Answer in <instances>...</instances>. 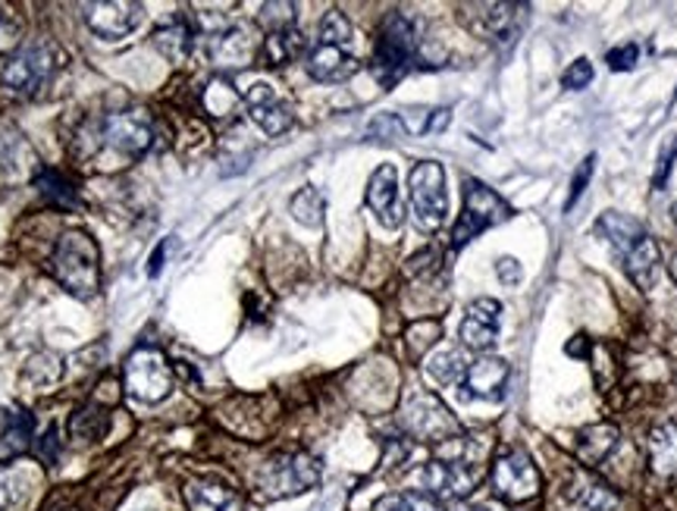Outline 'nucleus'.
Masks as SVG:
<instances>
[{
	"instance_id": "1",
	"label": "nucleus",
	"mask_w": 677,
	"mask_h": 511,
	"mask_svg": "<svg viewBox=\"0 0 677 511\" xmlns=\"http://www.w3.org/2000/svg\"><path fill=\"white\" fill-rule=\"evenodd\" d=\"M596 229L602 232V239L612 246L615 258L624 267V273L634 280L637 289L649 292L658 277V246L656 239L639 227L634 217L608 210L596 220Z\"/></svg>"
},
{
	"instance_id": "2",
	"label": "nucleus",
	"mask_w": 677,
	"mask_h": 511,
	"mask_svg": "<svg viewBox=\"0 0 677 511\" xmlns=\"http://www.w3.org/2000/svg\"><path fill=\"white\" fill-rule=\"evenodd\" d=\"M355 44V29L352 22L345 20V13L330 10L323 22H320V39L317 44L308 51V73L317 82H345L357 73V58L352 51Z\"/></svg>"
},
{
	"instance_id": "3",
	"label": "nucleus",
	"mask_w": 677,
	"mask_h": 511,
	"mask_svg": "<svg viewBox=\"0 0 677 511\" xmlns=\"http://www.w3.org/2000/svg\"><path fill=\"white\" fill-rule=\"evenodd\" d=\"M101 254L88 232L70 229L56 239L54 254H51V270L60 285L75 295V299H92L101 289Z\"/></svg>"
},
{
	"instance_id": "4",
	"label": "nucleus",
	"mask_w": 677,
	"mask_h": 511,
	"mask_svg": "<svg viewBox=\"0 0 677 511\" xmlns=\"http://www.w3.org/2000/svg\"><path fill=\"white\" fill-rule=\"evenodd\" d=\"M414 60H417V39H414L412 20L405 13L393 10L379 25V39H376L374 48L376 82L393 88L398 79L412 73Z\"/></svg>"
},
{
	"instance_id": "5",
	"label": "nucleus",
	"mask_w": 677,
	"mask_h": 511,
	"mask_svg": "<svg viewBox=\"0 0 677 511\" xmlns=\"http://www.w3.org/2000/svg\"><path fill=\"white\" fill-rule=\"evenodd\" d=\"M451 446H455V452L446 455V458H433L430 465L424 468V473H420L427 492H430L433 499H439V502L442 499H449V502L468 499L470 492L477 490V483L483 480V468L468 452H461L465 439L458 436V439H451Z\"/></svg>"
},
{
	"instance_id": "6",
	"label": "nucleus",
	"mask_w": 677,
	"mask_h": 511,
	"mask_svg": "<svg viewBox=\"0 0 677 511\" xmlns=\"http://www.w3.org/2000/svg\"><path fill=\"white\" fill-rule=\"evenodd\" d=\"M398 420H402V430L420 442H449L461 436L458 417L442 405V398L424 393V389L405 398Z\"/></svg>"
},
{
	"instance_id": "7",
	"label": "nucleus",
	"mask_w": 677,
	"mask_h": 511,
	"mask_svg": "<svg viewBox=\"0 0 677 511\" xmlns=\"http://www.w3.org/2000/svg\"><path fill=\"white\" fill-rule=\"evenodd\" d=\"M408 195H412V213L417 229L436 232L446 223L449 213V195H446V173L436 160L414 164L408 176Z\"/></svg>"
},
{
	"instance_id": "8",
	"label": "nucleus",
	"mask_w": 677,
	"mask_h": 511,
	"mask_svg": "<svg viewBox=\"0 0 677 511\" xmlns=\"http://www.w3.org/2000/svg\"><path fill=\"white\" fill-rule=\"evenodd\" d=\"M123 383H126V393L145 405L164 401L173 393V367L167 355L154 345L135 348L123 367Z\"/></svg>"
},
{
	"instance_id": "9",
	"label": "nucleus",
	"mask_w": 677,
	"mask_h": 511,
	"mask_svg": "<svg viewBox=\"0 0 677 511\" xmlns=\"http://www.w3.org/2000/svg\"><path fill=\"white\" fill-rule=\"evenodd\" d=\"M508 213H511V208L506 205V198H499L483 182L468 179L465 182V210L451 229V248L468 246L470 239H477L480 232L499 227L502 220H508Z\"/></svg>"
},
{
	"instance_id": "10",
	"label": "nucleus",
	"mask_w": 677,
	"mask_h": 511,
	"mask_svg": "<svg viewBox=\"0 0 677 511\" xmlns=\"http://www.w3.org/2000/svg\"><path fill=\"white\" fill-rule=\"evenodd\" d=\"M489 480H492L496 496L506 502H514V505L537 499L543 490V473L533 465V458L521 449H506V452L496 455Z\"/></svg>"
},
{
	"instance_id": "11",
	"label": "nucleus",
	"mask_w": 677,
	"mask_h": 511,
	"mask_svg": "<svg viewBox=\"0 0 677 511\" xmlns=\"http://www.w3.org/2000/svg\"><path fill=\"white\" fill-rule=\"evenodd\" d=\"M60 54L54 44H29L17 51L3 66V85L19 97H35L60 70Z\"/></svg>"
},
{
	"instance_id": "12",
	"label": "nucleus",
	"mask_w": 677,
	"mask_h": 511,
	"mask_svg": "<svg viewBox=\"0 0 677 511\" xmlns=\"http://www.w3.org/2000/svg\"><path fill=\"white\" fill-rule=\"evenodd\" d=\"M320 483V461L308 452H285L270 458L258 473V487L273 499L299 496Z\"/></svg>"
},
{
	"instance_id": "13",
	"label": "nucleus",
	"mask_w": 677,
	"mask_h": 511,
	"mask_svg": "<svg viewBox=\"0 0 677 511\" xmlns=\"http://www.w3.org/2000/svg\"><path fill=\"white\" fill-rule=\"evenodd\" d=\"M82 10H85L88 29L104 41L126 39L145 13V7L135 0H97V3H85Z\"/></svg>"
},
{
	"instance_id": "14",
	"label": "nucleus",
	"mask_w": 677,
	"mask_h": 511,
	"mask_svg": "<svg viewBox=\"0 0 677 511\" xmlns=\"http://www.w3.org/2000/svg\"><path fill=\"white\" fill-rule=\"evenodd\" d=\"M104 138L113 152L126 154V157H142L150 148L154 138V123L145 111H123V114H111L104 123Z\"/></svg>"
},
{
	"instance_id": "15",
	"label": "nucleus",
	"mask_w": 677,
	"mask_h": 511,
	"mask_svg": "<svg viewBox=\"0 0 677 511\" xmlns=\"http://www.w3.org/2000/svg\"><path fill=\"white\" fill-rule=\"evenodd\" d=\"M527 20H530L527 3H480L477 7V29H483V35L496 41L499 48H511L524 32Z\"/></svg>"
},
{
	"instance_id": "16",
	"label": "nucleus",
	"mask_w": 677,
	"mask_h": 511,
	"mask_svg": "<svg viewBox=\"0 0 677 511\" xmlns=\"http://www.w3.org/2000/svg\"><path fill=\"white\" fill-rule=\"evenodd\" d=\"M244 107H248L251 123L261 126L267 135H282L285 129H292V123H295L292 107H289L267 82H254V85L244 92Z\"/></svg>"
},
{
	"instance_id": "17",
	"label": "nucleus",
	"mask_w": 677,
	"mask_h": 511,
	"mask_svg": "<svg viewBox=\"0 0 677 511\" xmlns=\"http://www.w3.org/2000/svg\"><path fill=\"white\" fill-rule=\"evenodd\" d=\"M367 208L374 210L379 227L398 229L405 223V208H402V195H398V170L393 164L376 167L371 182H367Z\"/></svg>"
},
{
	"instance_id": "18",
	"label": "nucleus",
	"mask_w": 677,
	"mask_h": 511,
	"mask_svg": "<svg viewBox=\"0 0 677 511\" xmlns=\"http://www.w3.org/2000/svg\"><path fill=\"white\" fill-rule=\"evenodd\" d=\"M499 326H502V304L496 299H477L468 304L458 336L473 352H489L499 340Z\"/></svg>"
},
{
	"instance_id": "19",
	"label": "nucleus",
	"mask_w": 677,
	"mask_h": 511,
	"mask_svg": "<svg viewBox=\"0 0 677 511\" xmlns=\"http://www.w3.org/2000/svg\"><path fill=\"white\" fill-rule=\"evenodd\" d=\"M508 377H511V367L506 358H477L468 364V374L461 379L465 386V396L480 398V401H502L508 389Z\"/></svg>"
},
{
	"instance_id": "20",
	"label": "nucleus",
	"mask_w": 677,
	"mask_h": 511,
	"mask_svg": "<svg viewBox=\"0 0 677 511\" xmlns=\"http://www.w3.org/2000/svg\"><path fill=\"white\" fill-rule=\"evenodd\" d=\"M564 499L571 511H618L621 505L618 492L586 471H577L571 477V483L564 487Z\"/></svg>"
},
{
	"instance_id": "21",
	"label": "nucleus",
	"mask_w": 677,
	"mask_h": 511,
	"mask_svg": "<svg viewBox=\"0 0 677 511\" xmlns=\"http://www.w3.org/2000/svg\"><path fill=\"white\" fill-rule=\"evenodd\" d=\"M258 54V44L244 25H226L210 35V58L217 66H248Z\"/></svg>"
},
{
	"instance_id": "22",
	"label": "nucleus",
	"mask_w": 677,
	"mask_h": 511,
	"mask_svg": "<svg viewBox=\"0 0 677 511\" xmlns=\"http://www.w3.org/2000/svg\"><path fill=\"white\" fill-rule=\"evenodd\" d=\"M35 420L25 408H7L0 411V461H13L32 449Z\"/></svg>"
},
{
	"instance_id": "23",
	"label": "nucleus",
	"mask_w": 677,
	"mask_h": 511,
	"mask_svg": "<svg viewBox=\"0 0 677 511\" xmlns=\"http://www.w3.org/2000/svg\"><path fill=\"white\" fill-rule=\"evenodd\" d=\"M188 511H244L242 496L220 480H191L186 487Z\"/></svg>"
},
{
	"instance_id": "24",
	"label": "nucleus",
	"mask_w": 677,
	"mask_h": 511,
	"mask_svg": "<svg viewBox=\"0 0 677 511\" xmlns=\"http://www.w3.org/2000/svg\"><path fill=\"white\" fill-rule=\"evenodd\" d=\"M618 442L621 434L615 424H590V427H583L581 434H577L574 449H577V458H581L583 465L600 468L602 461L618 449Z\"/></svg>"
},
{
	"instance_id": "25",
	"label": "nucleus",
	"mask_w": 677,
	"mask_h": 511,
	"mask_svg": "<svg viewBox=\"0 0 677 511\" xmlns=\"http://www.w3.org/2000/svg\"><path fill=\"white\" fill-rule=\"evenodd\" d=\"M649 471L677 483V420H668L649 434Z\"/></svg>"
},
{
	"instance_id": "26",
	"label": "nucleus",
	"mask_w": 677,
	"mask_h": 511,
	"mask_svg": "<svg viewBox=\"0 0 677 511\" xmlns=\"http://www.w3.org/2000/svg\"><path fill=\"white\" fill-rule=\"evenodd\" d=\"M111 430V415L101 405H82L73 417H70V436L79 446H88L104 439Z\"/></svg>"
},
{
	"instance_id": "27",
	"label": "nucleus",
	"mask_w": 677,
	"mask_h": 511,
	"mask_svg": "<svg viewBox=\"0 0 677 511\" xmlns=\"http://www.w3.org/2000/svg\"><path fill=\"white\" fill-rule=\"evenodd\" d=\"M154 44H157V51L167 60L183 63L191 54V48H195V29L183 20L169 22V25L154 32Z\"/></svg>"
},
{
	"instance_id": "28",
	"label": "nucleus",
	"mask_w": 677,
	"mask_h": 511,
	"mask_svg": "<svg viewBox=\"0 0 677 511\" xmlns=\"http://www.w3.org/2000/svg\"><path fill=\"white\" fill-rule=\"evenodd\" d=\"M304 54V39L299 29H285V32H270L261 44V58L267 66H285L295 58Z\"/></svg>"
},
{
	"instance_id": "29",
	"label": "nucleus",
	"mask_w": 677,
	"mask_h": 511,
	"mask_svg": "<svg viewBox=\"0 0 677 511\" xmlns=\"http://www.w3.org/2000/svg\"><path fill=\"white\" fill-rule=\"evenodd\" d=\"M35 189L41 191V198H44L48 205H54V208H63V210L79 208V198H75L73 182H70V179H66V176H63L60 170H51V167L38 170Z\"/></svg>"
},
{
	"instance_id": "30",
	"label": "nucleus",
	"mask_w": 677,
	"mask_h": 511,
	"mask_svg": "<svg viewBox=\"0 0 677 511\" xmlns=\"http://www.w3.org/2000/svg\"><path fill=\"white\" fill-rule=\"evenodd\" d=\"M374 511H446L439 499H433L430 492H393V496H383L374 505Z\"/></svg>"
},
{
	"instance_id": "31",
	"label": "nucleus",
	"mask_w": 677,
	"mask_h": 511,
	"mask_svg": "<svg viewBox=\"0 0 677 511\" xmlns=\"http://www.w3.org/2000/svg\"><path fill=\"white\" fill-rule=\"evenodd\" d=\"M289 210H292V217L299 220L301 227H320L323 223V210H326V201H323V195H320L314 186H304V189L292 198V205H289Z\"/></svg>"
},
{
	"instance_id": "32",
	"label": "nucleus",
	"mask_w": 677,
	"mask_h": 511,
	"mask_svg": "<svg viewBox=\"0 0 677 511\" xmlns=\"http://www.w3.org/2000/svg\"><path fill=\"white\" fill-rule=\"evenodd\" d=\"M427 374H430L436 383L442 386H451V383H461L465 374H468V364H465V355L461 352H439L427 361Z\"/></svg>"
},
{
	"instance_id": "33",
	"label": "nucleus",
	"mask_w": 677,
	"mask_h": 511,
	"mask_svg": "<svg viewBox=\"0 0 677 511\" xmlns=\"http://www.w3.org/2000/svg\"><path fill=\"white\" fill-rule=\"evenodd\" d=\"M295 3H263L261 22L267 25V35L270 32H285V29H295Z\"/></svg>"
},
{
	"instance_id": "34",
	"label": "nucleus",
	"mask_w": 677,
	"mask_h": 511,
	"mask_svg": "<svg viewBox=\"0 0 677 511\" xmlns=\"http://www.w3.org/2000/svg\"><path fill=\"white\" fill-rule=\"evenodd\" d=\"M19 41H22V20H19L17 10L0 3V54L17 51Z\"/></svg>"
},
{
	"instance_id": "35",
	"label": "nucleus",
	"mask_w": 677,
	"mask_h": 511,
	"mask_svg": "<svg viewBox=\"0 0 677 511\" xmlns=\"http://www.w3.org/2000/svg\"><path fill=\"white\" fill-rule=\"evenodd\" d=\"M442 336V326L439 321H420L408 326V345H412L414 355H424L430 348L433 342Z\"/></svg>"
},
{
	"instance_id": "36",
	"label": "nucleus",
	"mask_w": 677,
	"mask_h": 511,
	"mask_svg": "<svg viewBox=\"0 0 677 511\" xmlns=\"http://www.w3.org/2000/svg\"><path fill=\"white\" fill-rule=\"evenodd\" d=\"M590 82H593V63H590V60H574V63L567 66V73L562 76V85L564 88H571V92H581Z\"/></svg>"
},
{
	"instance_id": "37",
	"label": "nucleus",
	"mask_w": 677,
	"mask_h": 511,
	"mask_svg": "<svg viewBox=\"0 0 677 511\" xmlns=\"http://www.w3.org/2000/svg\"><path fill=\"white\" fill-rule=\"evenodd\" d=\"M593 167H596V157L590 154V157L583 160L581 170H577V176H574V182H571V198H567L564 210H571L574 205H577V198H581L583 191H586V182H590V176H593Z\"/></svg>"
},
{
	"instance_id": "38",
	"label": "nucleus",
	"mask_w": 677,
	"mask_h": 511,
	"mask_svg": "<svg viewBox=\"0 0 677 511\" xmlns=\"http://www.w3.org/2000/svg\"><path fill=\"white\" fill-rule=\"evenodd\" d=\"M38 458L48 465V468H54L56 458H60V434H56V427H51L48 434L41 436V442H38Z\"/></svg>"
},
{
	"instance_id": "39",
	"label": "nucleus",
	"mask_w": 677,
	"mask_h": 511,
	"mask_svg": "<svg viewBox=\"0 0 677 511\" xmlns=\"http://www.w3.org/2000/svg\"><path fill=\"white\" fill-rule=\"evenodd\" d=\"M637 44H621L615 51H608V66H612V70H631V66L637 63Z\"/></svg>"
},
{
	"instance_id": "40",
	"label": "nucleus",
	"mask_w": 677,
	"mask_h": 511,
	"mask_svg": "<svg viewBox=\"0 0 677 511\" xmlns=\"http://www.w3.org/2000/svg\"><path fill=\"white\" fill-rule=\"evenodd\" d=\"M436 264H439V251H436V248H427V251L414 254L412 261H408V277H417V273H433Z\"/></svg>"
},
{
	"instance_id": "41",
	"label": "nucleus",
	"mask_w": 677,
	"mask_h": 511,
	"mask_svg": "<svg viewBox=\"0 0 677 511\" xmlns=\"http://www.w3.org/2000/svg\"><path fill=\"white\" fill-rule=\"evenodd\" d=\"M496 273H499V280L506 285L521 283V264H518L514 258H502V261L496 264Z\"/></svg>"
},
{
	"instance_id": "42",
	"label": "nucleus",
	"mask_w": 677,
	"mask_h": 511,
	"mask_svg": "<svg viewBox=\"0 0 677 511\" xmlns=\"http://www.w3.org/2000/svg\"><path fill=\"white\" fill-rule=\"evenodd\" d=\"M164 248H167V246L157 248V251H154V258H150V277H157V273H160V261H164Z\"/></svg>"
},
{
	"instance_id": "43",
	"label": "nucleus",
	"mask_w": 677,
	"mask_h": 511,
	"mask_svg": "<svg viewBox=\"0 0 677 511\" xmlns=\"http://www.w3.org/2000/svg\"><path fill=\"white\" fill-rule=\"evenodd\" d=\"M10 480H7V477H3V473H0V511L7 509V496H10Z\"/></svg>"
},
{
	"instance_id": "44",
	"label": "nucleus",
	"mask_w": 677,
	"mask_h": 511,
	"mask_svg": "<svg viewBox=\"0 0 677 511\" xmlns=\"http://www.w3.org/2000/svg\"><path fill=\"white\" fill-rule=\"evenodd\" d=\"M458 511H502V509H496V505H461Z\"/></svg>"
},
{
	"instance_id": "45",
	"label": "nucleus",
	"mask_w": 677,
	"mask_h": 511,
	"mask_svg": "<svg viewBox=\"0 0 677 511\" xmlns=\"http://www.w3.org/2000/svg\"><path fill=\"white\" fill-rule=\"evenodd\" d=\"M668 270H671V280H675V283H677V254H675V258H671V264H668Z\"/></svg>"
},
{
	"instance_id": "46",
	"label": "nucleus",
	"mask_w": 677,
	"mask_h": 511,
	"mask_svg": "<svg viewBox=\"0 0 677 511\" xmlns=\"http://www.w3.org/2000/svg\"><path fill=\"white\" fill-rule=\"evenodd\" d=\"M671 213H675V223H677V205H675V208H671Z\"/></svg>"
}]
</instances>
